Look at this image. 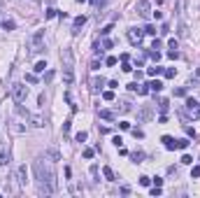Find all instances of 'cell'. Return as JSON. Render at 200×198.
<instances>
[{"instance_id":"cell-1","label":"cell","mask_w":200,"mask_h":198,"mask_svg":"<svg viewBox=\"0 0 200 198\" xmlns=\"http://www.w3.org/2000/svg\"><path fill=\"white\" fill-rule=\"evenodd\" d=\"M33 172H35V184H37L40 196H51V194H56V189H58L56 172H54L51 161H49L47 156H44V159H35Z\"/></svg>"},{"instance_id":"cell-2","label":"cell","mask_w":200,"mask_h":198,"mask_svg":"<svg viewBox=\"0 0 200 198\" xmlns=\"http://www.w3.org/2000/svg\"><path fill=\"white\" fill-rule=\"evenodd\" d=\"M28 121V112L23 110V107H16V112L12 114V119H9V128H12V133H23L26 131V124Z\"/></svg>"},{"instance_id":"cell-3","label":"cell","mask_w":200,"mask_h":198,"mask_svg":"<svg viewBox=\"0 0 200 198\" xmlns=\"http://www.w3.org/2000/svg\"><path fill=\"white\" fill-rule=\"evenodd\" d=\"M28 51H30V54L44 51V31H35V33L28 37Z\"/></svg>"},{"instance_id":"cell-4","label":"cell","mask_w":200,"mask_h":198,"mask_svg":"<svg viewBox=\"0 0 200 198\" xmlns=\"http://www.w3.org/2000/svg\"><path fill=\"white\" fill-rule=\"evenodd\" d=\"M9 96H12V100H14L16 105H21L23 100L28 98V89H26L23 84H12V89H9Z\"/></svg>"},{"instance_id":"cell-5","label":"cell","mask_w":200,"mask_h":198,"mask_svg":"<svg viewBox=\"0 0 200 198\" xmlns=\"http://www.w3.org/2000/svg\"><path fill=\"white\" fill-rule=\"evenodd\" d=\"M135 9H137L140 16L147 19V16L151 14V2H149V0H137V2H135Z\"/></svg>"},{"instance_id":"cell-6","label":"cell","mask_w":200,"mask_h":198,"mask_svg":"<svg viewBox=\"0 0 200 198\" xmlns=\"http://www.w3.org/2000/svg\"><path fill=\"white\" fill-rule=\"evenodd\" d=\"M14 179H16V184H19V187H26V182H28V172H26V165H19V168L14 170Z\"/></svg>"},{"instance_id":"cell-7","label":"cell","mask_w":200,"mask_h":198,"mask_svg":"<svg viewBox=\"0 0 200 198\" xmlns=\"http://www.w3.org/2000/svg\"><path fill=\"white\" fill-rule=\"evenodd\" d=\"M142 35H144V31H140V28H130V31H128V40H130V44H140V42H142Z\"/></svg>"},{"instance_id":"cell-8","label":"cell","mask_w":200,"mask_h":198,"mask_svg":"<svg viewBox=\"0 0 200 198\" xmlns=\"http://www.w3.org/2000/svg\"><path fill=\"white\" fill-rule=\"evenodd\" d=\"M72 82H74V70H72V68H63V84L70 86Z\"/></svg>"},{"instance_id":"cell-9","label":"cell","mask_w":200,"mask_h":198,"mask_svg":"<svg viewBox=\"0 0 200 198\" xmlns=\"http://www.w3.org/2000/svg\"><path fill=\"white\" fill-rule=\"evenodd\" d=\"M7 161H9V145L2 142V145H0V165H5Z\"/></svg>"},{"instance_id":"cell-10","label":"cell","mask_w":200,"mask_h":198,"mask_svg":"<svg viewBox=\"0 0 200 198\" xmlns=\"http://www.w3.org/2000/svg\"><path fill=\"white\" fill-rule=\"evenodd\" d=\"M44 156H47V159H49V161H51V163H54V161H61V152H58V149H56V147H49V149H47V154H44Z\"/></svg>"},{"instance_id":"cell-11","label":"cell","mask_w":200,"mask_h":198,"mask_svg":"<svg viewBox=\"0 0 200 198\" xmlns=\"http://www.w3.org/2000/svg\"><path fill=\"white\" fill-rule=\"evenodd\" d=\"M61 61H63V68H72V51H70V49H63Z\"/></svg>"},{"instance_id":"cell-12","label":"cell","mask_w":200,"mask_h":198,"mask_svg":"<svg viewBox=\"0 0 200 198\" xmlns=\"http://www.w3.org/2000/svg\"><path fill=\"white\" fill-rule=\"evenodd\" d=\"M98 117L105 119V121H114V119H116V114H114L112 110H98Z\"/></svg>"},{"instance_id":"cell-13","label":"cell","mask_w":200,"mask_h":198,"mask_svg":"<svg viewBox=\"0 0 200 198\" xmlns=\"http://www.w3.org/2000/svg\"><path fill=\"white\" fill-rule=\"evenodd\" d=\"M28 121H30V126H33V128H42V126H44V119H42L40 114H33V117H28Z\"/></svg>"},{"instance_id":"cell-14","label":"cell","mask_w":200,"mask_h":198,"mask_svg":"<svg viewBox=\"0 0 200 198\" xmlns=\"http://www.w3.org/2000/svg\"><path fill=\"white\" fill-rule=\"evenodd\" d=\"M84 24H86V16H77V19H74V24H72V33L77 35V33H79V28H82Z\"/></svg>"},{"instance_id":"cell-15","label":"cell","mask_w":200,"mask_h":198,"mask_svg":"<svg viewBox=\"0 0 200 198\" xmlns=\"http://www.w3.org/2000/svg\"><path fill=\"white\" fill-rule=\"evenodd\" d=\"M149 117H151V110H149V107H142V110L137 112V121H147Z\"/></svg>"},{"instance_id":"cell-16","label":"cell","mask_w":200,"mask_h":198,"mask_svg":"<svg viewBox=\"0 0 200 198\" xmlns=\"http://www.w3.org/2000/svg\"><path fill=\"white\" fill-rule=\"evenodd\" d=\"M191 145V137H184V140H174V149H186Z\"/></svg>"},{"instance_id":"cell-17","label":"cell","mask_w":200,"mask_h":198,"mask_svg":"<svg viewBox=\"0 0 200 198\" xmlns=\"http://www.w3.org/2000/svg\"><path fill=\"white\" fill-rule=\"evenodd\" d=\"M102 175H105V179H109V182H114V179H116V175H114V170H112L109 165H105V168H102Z\"/></svg>"},{"instance_id":"cell-18","label":"cell","mask_w":200,"mask_h":198,"mask_svg":"<svg viewBox=\"0 0 200 198\" xmlns=\"http://www.w3.org/2000/svg\"><path fill=\"white\" fill-rule=\"evenodd\" d=\"M161 142L165 145V149H174V137H170V135H163V137H161Z\"/></svg>"},{"instance_id":"cell-19","label":"cell","mask_w":200,"mask_h":198,"mask_svg":"<svg viewBox=\"0 0 200 198\" xmlns=\"http://www.w3.org/2000/svg\"><path fill=\"white\" fill-rule=\"evenodd\" d=\"M130 159H133V163H142V159H144V152H130Z\"/></svg>"},{"instance_id":"cell-20","label":"cell","mask_w":200,"mask_h":198,"mask_svg":"<svg viewBox=\"0 0 200 198\" xmlns=\"http://www.w3.org/2000/svg\"><path fill=\"white\" fill-rule=\"evenodd\" d=\"M2 28H5V31H14V28H16V24H14L12 19H5V21H2Z\"/></svg>"},{"instance_id":"cell-21","label":"cell","mask_w":200,"mask_h":198,"mask_svg":"<svg viewBox=\"0 0 200 198\" xmlns=\"http://www.w3.org/2000/svg\"><path fill=\"white\" fill-rule=\"evenodd\" d=\"M147 75H151V77H154V75H163V68H161V66H154V68H149V70H147Z\"/></svg>"},{"instance_id":"cell-22","label":"cell","mask_w":200,"mask_h":198,"mask_svg":"<svg viewBox=\"0 0 200 198\" xmlns=\"http://www.w3.org/2000/svg\"><path fill=\"white\" fill-rule=\"evenodd\" d=\"M149 89H151V91H154V93H158V91H161V89H163V84H161V82H158V79H156V82H151V84H149Z\"/></svg>"},{"instance_id":"cell-23","label":"cell","mask_w":200,"mask_h":198,"mask_svg":"<svg viewBox=\"0 0 200 198\" xmlns=\"http://www.w3.org/2000/svg\"><path fill=\"white\" fill-rule=\"evenodd\" d=\"M137 93L140 96H147L149 93V84H137Z\"/></svg>"},{"instance_id":"cell-24","label":"cell","mask_w":200,"mask_h":198,"mask_svg":"<svg viewBox=\"0 0 200 198\" xmlns=\"http://www.w3.org/2000/svg\"><path fill=\"white\" fill-rule=\"evenodd\" d=\"M158 107H161V112H167V107H170L167 98H158Z\"/></svg>"},{"instance_id":"cell-25","label":"cell","mask_w":200,"mask_h":198,"mask_svg":"<svg viewBox=\"0 0 200 198\" xmlns=\"http://www.w3.org/2000/svg\"><path fill=\"white\" fill-rule=\"evenodd\" d=\"M100 47H102V49H112V47H114V42H112V40H109V37H105V40H102V44H100Z\"/></svg>"},{"instance_id":"cell-26","label":"cell","mask_w":200,"mask_h":198,"mask_svg":"<svg viewBox=\"0 0 200 198\" xmlns=\"http://www.w3.org/2000/svg\"><path fill=\"white\" fill-rule=\"evenodd\" d=\"M116 63H119L116 56H107V58H105V66H116Z\"/></svg>"},{"instance_id":"cell-27","label":"cell","mask_w":200,"mask_h":198,"mask_svg":"<svg viewBox=\"0 0 200 198\" xmlns=\"http://www.w3.org/2000/svg\"><path fill=\"white\" fill-rule=\"evenodd\" d=\"M196 107H198V103H196L193 98H189V100H186V110H189V112H191V110H196Z\"/></svg>"},{"instance_id":"cell-28","label":"cell","mask_w":200,"mask_h":198,"mask_svg":"<svg viewBox=\"0 0 200 198\" xmlns=\"http://www.w3.org/2000/svg\"><path fill=\"white\" fill-rule=\"evenodd\" d=\"M44 70H47V63H44V61L35 63V72H44Z\"/></svg>"},{"instance_id":"cell-29","label":"cell","mask_w":200,"mask_h":198,"mask_svg":"<svg viewBox=\"0 0 200 198\" xmlns=\"http://www.w3.org/2000/svg\"><path fill=\"white\" fill-rule=\"evenodd\" d=\"M149 56H151V61H161V51H158V49L149 51Z\"/></svg>"},{"instance_id":"cell-30","label":"cell","mask_w":200,"mask_h":198,"mask_svg":"<svg viewBox=\"0 0 200 198\" xmlns=\"http://www.w3.org/2000/svg\"><path fill=\"white\" fill-rule=\"evenodd\" d=\"M149 184H151V179H149L147 175H142V177H140V187H149Z\"/></svg>"},{"instance_id":"cell-31","label":"cell","mask_w":200,"mask_h":198,"mask_svg":"<svg viewBox=\"0 0 200 198\" xmlns=\"http://www.w3.org/2000/svg\"><path fill=\"white\" fill-rule=\"evenodd\" d=\"M112 31H114V26H112V24H109V26H105V28H102V31H100V33H102V37H107V35L112 33Z\"/></svg>"},{"instance_id":"cell-32","label":"cell","mask_w":200,"mask_h":198,"mask_svg":"<svg viewBox=\"0 0 200 198\" xmlns=\"http://www.w3.org/2000/svg\"><path fill=\"white\" fill-rule=\"evenodd\" d=\"M163 75L170 79V77H174V75H177V70H174V68H167V70H163Z\"/></svg>"},{"instance_id":"cell-33","label":"cell","mask_w":200,"mask_h":198,"mask_svg":"<svg viewBox=\"0 0 200 198\" xmlns=\"http://www.w3.org/2000/svg\"><path fill=\"white\" fill-rule=\"evenodd\" d=\"M102 84H105L102 79H93V91H100V89H102Z\"/></svg>"},{"instance_id":"cell-34","label":"cell","mask_w":200,"mask_h":198,"mask_svg":"<svg viewBox=\"0 0 200 198\" xmlns=\"http://www.w3.org/2000/svg\"><path fill=\"white\" fill-rule=\"evenodd\" d=\"M54 77H56V72H54V70H49V72H47V75H44V82H47V84H49V82H51V79H54Z\"/></svg>"},{"instance_id":"cell-35","label":"cell","mask_w":200,"mask_h":198,"mask_svg":"<svg viewBox=\"0 0 200 198\" xmlns=\"http://www.w3.org/2000/svg\"><path fill=\"white\" fill-rule=\"evenodd\" d=\"M56 14H58V12H56V9H54V7H49V9H47V19H54V16H56Z\"/></svg>"},{"instance_id":"cell-36","label":"cell","mask_w":200,"mask_h":198,"mask_svg":"<svg viewBox=\"0 0 200 198\" xmlns=\"http://www.w3.org/2000/svg\"><path fill=\"white\" fill-rule=\"evenodd\" d=\"M74 140H77V142H84V140H86V133H84V131L77 133V135H74Z\"/></svg>"},{"instance_id":"cell-37","label":"cell","mask_w":200,"mask_h":198,"mask_svg":"<svg viewBox=\"0 0 200 198\" xmlns=\"http://www.w3.org/2000/svg\"><path fill=\"white\" fill-rule=\"evenodd\" d=\"M102 98H105V100H114V91H105Z\"/></svg>"},{"instance_id":"cell-38","label":"cell","mask_w":200,"mask_h":198,"mask_svg":"<svg viewBox=\"0 0 200 198\" xmlns=\"http://www.w3.org/2000/svg\"><path fill=\"white\" fill-rule=\"evenodd\" d=\"M121 70H123V72H130V70H133V66H130L128 61H123V66H121Z\"/></svg>"},{"instance_id":"cell-39","label":"cell","mask_w":200,"mask_h":198,"mask_svg":"<svg viewBox=\"0 0 200 198\" xmlns=\"http://www.w3.org/2000/svg\"><path fill=\"white\" fill-rule=\"evenodd\" d=\"M191 177H200V165H193V170H191Z\"/></svg>"},{"instance_id":"cell-40","label":"cell","mask_w":200,"mask_h":198,"mask_svg":"<svg viewBox=\"0 0 200 198\" xmlns=\"http://www.w3.org/2000/svg\"><path fill=\"white\" fill-rule=\"evenodd\" d=\"M158 33H161V35H167V33H170V26H167V24H163V26H161V31H158Z\"/></svg>"},{"instance_id":"cell-41","label":"cell","mask_w":200,"mask_h":198,"mask_svg":"<svg viewBox=\"0 0 200 198\" xmlns=\"http://www.w3.org/2000/svg\"><path fill=\"white\" fill-rule=\"evenodd\" d=\"M130 131H133L135 137H144V131H140V128H130Z\"/></svg>"},{"instance_id":"cell-42","label":"cell","mask_w":200,"mask_h":198,"mask_svg":"<svg viewBox=\"0 0 200 198\" xmlns=\"http://www.w3.org/2000/svg\"><path fill=\"white\" fill-rule=\"evenodd\" d=\"M119 128H121V131H130V124H128V121H121Z\"/></svg>"},{"instance_id":"cell-43","label":"cell","mask_w":200,"mask_h":198,"mask_svg":"<svg viewBox=\"0 0 200 198\" xmlns=\"http://www.w3.org/2000/svg\"><path fill=\"white\" fill-rule=\"evenodd\" d=\"M93 154H96L93 149H84V159H93Z\"/></svg>"},{"instance_id":"cell-44","label":"cell","mask_w":200,"mask_h":198,"mask_svg":"<svg viewBox=\"0 0 200 198\" xmlns=\"http://www.w3.org/2000/svg\"><path fill=\"white\" fill-rule=\"evenodd\" d=\"M161 194H163V191H161V187H156V184H154V189H151V196H161Z\"/></svg>"},{"instance_id":"cell-45","label":"cell","mask_w":200,"mask_h":198,"mask_svg":"<svg viewBox=\"0 0 200 198\" xmlns=\"http://www.w3.org/2000/svg\"><path fill=\"white\" fill-rule=\"evenodd\" d=\"M182 163H186V165H189V163H193V159H191L189 154H184V156H182Z\"/></svg>"},{"instance_id":"cell-46","label":"cell","mask_w":200,"mask_h":198,"mask_svg":"<svg viewBox=\"0 0 200 198\" xmlns=\"http://www.w3.org/2000/svg\"><path fill=\"white\" fill-rule=\"evenodd\" d=\"M144 33H149V35H156V26H147V28H144Z\"/></svg>"},{"instance_id":"cell-47","label":"cell","mask_w":200,"mask_h":198,"mask_svg":"<svg viewBox=\"0 0 200 198\" xmlns=\"http://www.w3.org/2000/svg\"><path fill=\"white\" fill-rule=\"evenodd\" d=\"M26 82H30V84H35V82H37V77H35L33 72H30V75H26Z\"/></svg>"},{"instance_id":"cell-48","label":"cell","mask_w":200,"mask_h":198,"mask_svg":"<svg viewBox=\"0 0 200 198\" xmlns=\"http://www.w3.org/2000/svg\"><path fill=\"white\" fill-rule=\"evenodd\" d=\"M184 131H186V135H189V137H196V131H193V128H191V126H186V128H184Z\"/></svg>"},{"instance_id":"cell-49","label":"cell","mask_w":200,"mask_h":198,"mask_svg":"<svg viewBox=\"0 0 200 198\" xmlns=\"http://www.w3.org/2000/svg\"><path fill=\"white\" fill-rule=\"evenodd\" d=\"M167 44H170V49H177V47H179V42H177V40H174V37H172V40H170V42H167Z\"/></svg>"},{"instance_id":"cell-50","label":"cell","mask_w":200,"mask_h":198,"mask_svg":"<svg viewBox=\"0 0 200 198\" xmlns=\"http://www.w3.org/2000/svg\"><path fill=\"white\" fill-rule=\"evenodd\" d=\"M174 96H179V98H184V96H186V89H177V91H174Z\"/></svg>"},{"instance_id":"cell-51","label":"cell","mask_w":200,"mask_h":198,"mask_svg":"<svg viewBox=\"0 0 200 198\" xmlns=\"http://www.w3.org/2000/svg\"><path fill=\"white\" fill-rule=\"evenodd\" d=\"M121 112H130V103H121Z\"/></svg>"},{"instance_id":"cell-52","label":"cell","mask_w":200,"mask_h":198,"mask_svg":"<svg viewBox=\"0 0 200 198\" xmlns=\"http://www.w3.org/2000/svg\"><path fill=\"white\" fill-rule=\"evenodd\" d=\"M70 124H72V121H70V119H67L65 124H63V133H65V135H67V133H70Z\"/></svg>"},{"instance_id":"cell-53","label":"cell","mask_w":200,"mask_h":198,"mask_svg":"<svg viewBox=\"0 0 200 198\" xmlns=\"http://www.w3.org/2000/svg\"><path fill=\"white\" fill-rule=\"evenodd\" d=\"M98 68H100V61H98V58H93V63H91V70H98Z\"/></svg>"},{"instance_id":"cell-54","label":"cell","mask_w":200,"mask_h":198,"mask_svg":"<svg viewBox=\"0 0 200 198\" xmlns=\"http://www.w3.org/2000/svg\"><path fill=\"white\" fill-rule=\"evenodd\" d=\"M161 44H163L161 40H154V44H151V49H161Z\"/></svg>"},{"instance_id":"cell-55","label":"cell","mask_w":200,"mask_h":198,"mask_svg":"<svg viewBox=\"0 0 200 198\" xmlns=\"http://www.w3.org/2000/svg\"><path fill=\"white\" fill-rule=\"evenodd\" d=\"M77 2H84V0H77Z\"/></svg>"}]
</instances>
